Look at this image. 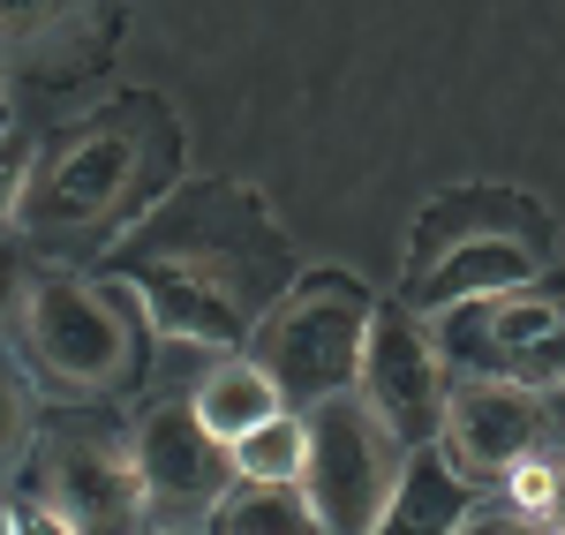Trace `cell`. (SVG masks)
<instances>
[{"label": "cell", "mask_w": 565, "mask_h": 535, "mask_svg": "<svg viewBox=\"0 0 565 535\" xmlns=\"http://www.w3.org/2000/svg\"><path fill=\"white\" fill-rule=\"evenodd\" d=\"M302 460H309V430H302L295 407L271 415L264 430H249V438L234 446V468H242L249 483H302Z\"/></svg>", "instance_id": "cell-17"}, {"label": "cell", "mask_w": 565, "mask_h": 535, "mask_svg": "<svg viewBox=\"0 0 565 535\" xmlns=\"http://www.w3.org/2000/svg\"><path fill=\"white\" fill-rule=\"evenodd\" d=\"M0 535H15V505L8 497H0Z\"/></svg>", "instance_id": "cell-26"}, {"label": "cell", "mask_w": 565, "mask_h": 535, "mask_svg": "<svg viewBox=\"0 0 565 535\" xmlns=\"http://www.w3.org/2000/svg\"><path fill=\"white\" fill-rule=\"evenodd\" d=\"M437 355L460 377H505V385H558L565 377V287H505V295H476L460 310L437 317Z\"/></svg>", "instance_id": "cell-5"}, {"label": "cell", "mask_w": 565, "mask_h": 535, "mask_svg": "<svg viewBox=\"0 0 565 535\" xmlns=\"http://www.w3.org/2000/svg\"><path fill=\"white\" fill-rule=\"evenodd\" d=\"M196 400V415H204V430L212 438H226V446H242L249 430H264L271 415H287V400H279V385L264 377V362H218L212 377L189 393Z\"/></svg>", "instance_id": "cell-14"}, {"label": "cell", "mask_w": 565, "mask_h": 535, "mask_svg": "<svg viewBox=\"0 0 565 535\" xmlns=\"http://www.w3.org/2000/svg\"><path fill=\"white\" fill-rule=\"evenodd\" d=\"M212 535H324L302 483H234L212 505Z\"/></svg>", "instance_id": "cell-15"}, {"label": "cell", "mask_w": 565, "mask_h": 535, "mask_svg": "<svg viewBox=\"0 0 565 535\" xmlns=\"http://www.w3.org/2000/svg\"><path fill=\"white\" fill-rule=\"evenodd\" d=\"M362 400L385 415L407 446H437L445 438V355L423 332V317L407 302H385L370 317V347H362Z\"/></svg>", "instance_id": "cell-9"}, {"label": "cell", "mask_w": 565, "mask_h": 535, "mask_svg": "<svg viewBox=\"0 0 565 535\" xmlns=\"http://www.w3.org/2000/svg\"><path fill=\"white\" fill-rule=\"evenodd\" d=\"M76 0H0V45H15V39H39L45 23H61Z\"/></svg>", "instance_id": "cell-19"}, {"label": "cell", "mask_w": 565, "mask_h": 535, "mask_svg": "<svg viewBox=\"0 0 565 535\" xmlns=\"http://www.w3.org/2000/svg\"><path fill=\"white\" fill-rule=\"evenodd\" d=\"M551 521L565 528V468H558V505H551Z\"/></svg>", "instance_id": "cell-25"}, {"label": "cell", "mask_w": 565, "mask_h": 535, "mask_svg": "<svg viewBox=\"0 0 565 535\" xmlns=\"http://www.w3.org/2000/svg\"><path fill=\"white\" fill-rule=\"evenodd\" d=\"M287 271V234L264 220L257 196L226 181H189L121 249V279L143 317L189 347H242Z\"/></svg>", "instance_id": "cell-1"}, {"label": "cell", "mask_w": 565, "mask_h": 535, "mask_svg": "<svg viewBox=\"0 0 565 535\" xmlns=\"http://www.w3.org/2000/svg\"><path fill=\"white\" fill-rule=\"evenodd\" d=\"M302 430H309L302 491L317 505L324 535H370L392 513L399 483H407L415 446L362 393H332V400L302 407Z\"/></svg>", "instance_id": "cell-3"}, {"label": "cell", "mask_w": 565, "mask_h": 535, "mask_svg": "<svg viewBox=\"0 0 565 535\" xmlns=\"http://www.w3.org/2000/svg\"><path fill=\"white\" fill-rule=\"evenodd\" d=\"M535 400H543V438H551V446H565V377H558V385H543Z\"/></svg>", "instance_id": "cell-22"}, {"label": "cell", "mask_w": 565, "mask_h": 535, "mask_svg": "<svg viewBox=\"0 0 565 535\" xmlns=\"http://www.w3.org/2000/svg\"><path fill=\"white\" fill-rule=\"evenodd\" d=\"M8 302H15V265L0 257V310H8Z\"/></svg>", "instance_id": "cell-24"}, {"label": "cell", "mask_w": 565, "mask_h": 535, "mask_svg": "<svg viewBox=\"0 0 565 535\" xmlns=\"http://www.w3.org/2000/svg\"><path fill=\"white\" fill-rule=\"evenodd\" d=\"M31 355L76 393L121 385L136 362V310L84 279H39L31 287Z\"/></svg>", "instance_id": "cell-6"}, {"label": "cell", "mask_w": 565, "mask_h": 535, "mask_svg": "<svg viewBox=\"0 0 565 535\" xmlns=\"http://www.w3.org/2000/svg\"><path fill=\"white\" fill-rule=\"evenodd\" d=\"M129 438H136V468H143L151 513H167V521H196V513H212L218 497L242 483L234 446L204 430L196 400H151L136 415Z\"/></svg>", "instance_id": "cell-7"}, {"label": "cell", "mask_w": 565, "mask_h": 535, "mask_svg": "<svg viewBox=\"0 0 565 535\" xmlns=\"http://www.w3.org/2000/svg\"><path fill=\"white\" fill-rule=\"evenodd\" d=\"M31 189V151H23V136H8L0 143V234H8V220H15V196Z\"/></svg>", "instance_id": "cell-21"}, {"label": "cell", "mask_w": 565, "mask_h": 535, "mask_svg": "<svg viewBox=\"0 0 565 535\" xmlns=\"http://www.w3.org/2000/svg\"><path fill=\"white\" fill-rule=\"evenodd\" d=\"M23 468H31V505H45L76 535H143L151 521L136 438L98 415H45Z\"/></svg>", "instance_id": "cell-2"}, {"label": "cell", "mask_w": 565, "mask_h": 535, "mask_svg": "<svg viewBox=\"0 0 565 535\" xmlns=\"http://www.w3.org/2000/svg\"><path fill=\"white\" fill-rule=\"evenodd\" d=\"M535 242V212L521 196H498V189H468V196H437L430 212L415 220V271L437 265L445 249H468V242Z\"/></svg>", "instance_id": "cell-12"}, {"label": "cell", "mask_w": 565, "mask_h": 535, "mask_svg": "<svg viewBox=\"0 0 565 535\" xmlns=\"http://www.w3.org/2000/svg\"><path fill=\"white\" fill-rule=\"evenodd\" d=\"M15 535H76V528H61L45 505H15Z\"/></svg>", "instance_id": "cell-23"}, {"label": "cell", "mask_w": 565, "mask_h": 535, "mask_svg": "<svg viewBox=\"0 0 565 535\" xmlns=\"http://www.w3.org/2000/svg\"><path fill=\"white\" fill-rule=\"evenodd\" d=\"M505 505H513V513H535V521H551V505H558V468L535 460V452L513 460V468H505Z\"/></svg>", "instance_id": "cell-18"}, {"label": "cell", "mask_w": 565, "mask_h": 535, "mask_svg": "<svg viewBox=\"0 0 565 535\" xmlns=\"http://www.w3.org/2000/svg\"><path fill=\"white\" fill-rule=\"evenodd\" d=\"M39 422H45V415H39V377H31V362L0 340V483L31 460Z\"/></svg>", "instance_id": "cell-16"}, {"label": "cell", "mask_w": 565, "mask_h": 535, "mask_svg": "<svg viewBox=\"0 0 565 535\" xmlns=\"http://www.w3.org/2000/svg\"><path fill=\"white\" fill-rule=\"evenodd\" d=\"M460 535H565L558 521H535V513H513V505H490V513H468Z\"/></svg>", "instance_id": "cell-20"}, {"label": "cell", "mask_w": 565, "mask_h": 535, "mask_svg": "<svg viewBox=\"0 0 565 535\" xmlns=\"http://www.w3.org/2000/svg\"><path fill=\"white\" fill-rule=\"evenodd\" d=\"M468 513H476L468 475H460V468H445V452L415 446V460H407V483H399L392 513H385L370 535H460V521H468Z\"/></svg>", "instance_id": "cell-13"}, {"label": "cell", "mask_w": 565, "mask_h": 535, "mask_svg": "<svg viewBox=\"0 0 565 535\" xmlns=\"http://www.w3.org/2000/svg\"><path fill=\"white\" fill-rule=\"evenodd\" d=\"M129 181H136V129L98 121V129L53 143V159L23 189V226L31 234H84L129 196Z\"/></svg>", "instance_id": "cell-8"}, {"label": "cell", "mask_w": 565, "mask_h": 535, "mask_svg": "<svg viewBox=\"0 0 565 535\" xmlns=\"http://www.w3.org/2000/svg\"><path fill=\"white\" fill-rule=\"evenodd\" d=\"M535 242H513V234H498V242H468V249H445L437 265H423L407 279V310L415 317H445L460 310V302H476V295H505V287H527L535 279Z\"/></svg>", "instance_id": "cell-11"}, {"label": "cell", "mask_w": 565, "mask_h": 535, "mask_svg": "<svg viewBox=\"0 0 565 535\" xmlns=\"http://www.w3.org/2000/svg\"><path fill=\"white\" fill-rule=\"evenodd\" d=\"M445 446L460 475H505L543 446V400L505 377H460L445 393Z\"/></svg>", "instance_id": "cell-10"}, {"label": "cell", "mask_w": 565, "mask_h": 535, "mask_svg": "<svg viewBox=\"0 0 565 535\" xmlns=\"http://www.w3.org/2000/svg\"><path fill=\"white\" fill-rule=\"evenodd\" d=\"M370 317H377V302H370L354 279H317V287H302L287 310H271L257 332H249V340H257L249 362H264V377L279 385V400L302 415V407L362 385Z\"/></svg>", "instance_id": "cell-4"}]
</instances>
